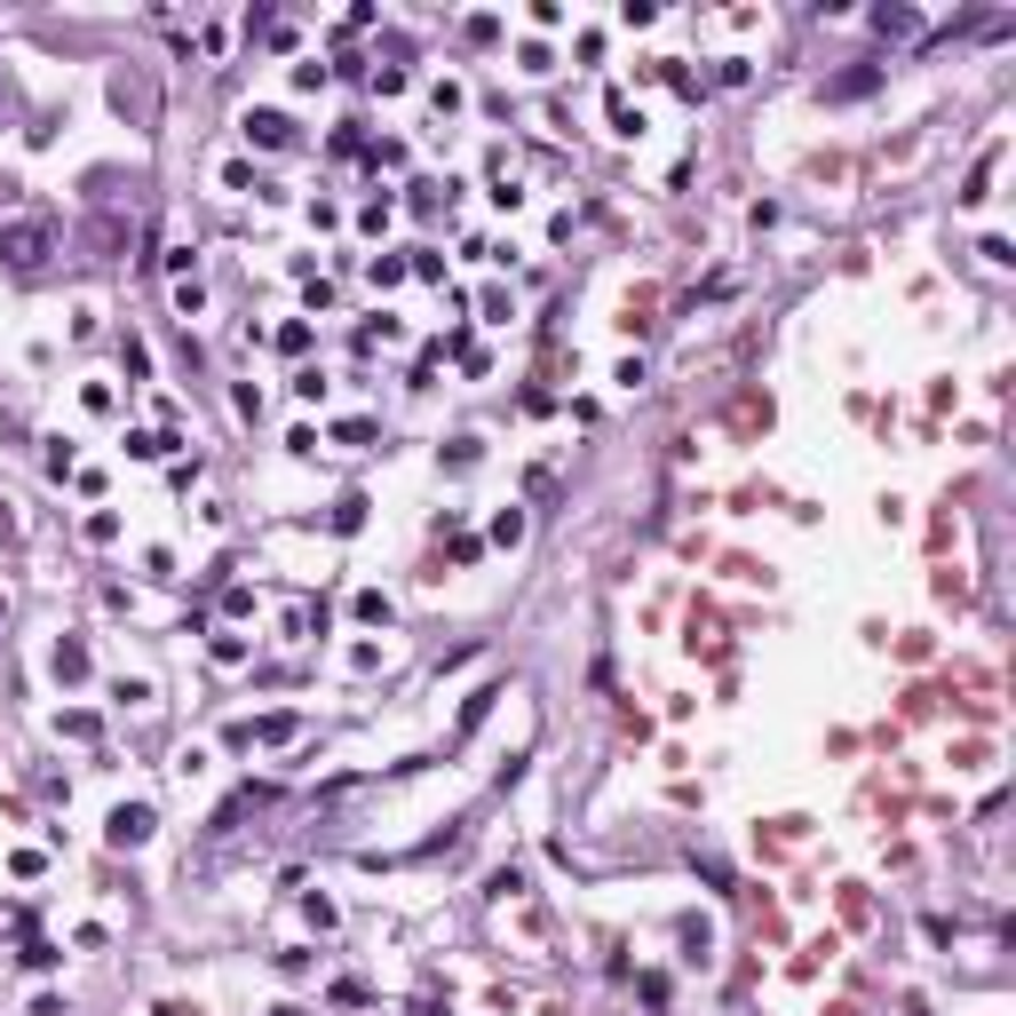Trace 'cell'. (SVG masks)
I'll return each instance as SVG.
<instances>
[{
  "instance_id": "cell-3",
  "label": "cell",
  "mask_w": 1016,
  "mask_h": 1016,
  "mask_svg": "<svg viewBox=\"0 0 1016 1016\" xmlns=\"http://www.w3.org/2000/svg\"><path fill=\"white\" fill-rule=\"evenodd\" d=\"M247 144L286 151V144H294V120H286V112H247Z\"/></svg>"
},
{
  "instance_id": "cell-2",
  "label": "cell",
  "mask_w": 1016,
  "mask_h": 1016,
  "mask_svg": "<svg viewBox=\"0 0 1016 1016\" xmlns=\"http://www.w3.org/2000/svg\"><path fill=\"white\" fill-rule=\"evenodd\" d=\"M151 826H159V819H151V802H120V810H112V842H120V850L151 842Z\"/></svg>"
},
{
  "instance_id": "cell-1",
  "label": "cell",
  "mask_w": 1016,
  "mask_h": 1016,
  "mask_svg": "<svg viewBox=\"0 0 1016 1016\" xmlns=\"http://www.w3.org/2000/svg\"><path fill=\"white\" fill-rule=\"evenodd\" d=\"M48 255H56V223L48 215H24V223L0 230V262H9V270H41Z\"/></svg>"
},
{
  "instance_id": "cell-5",
  "label": "cell",
  "mask_w": 1016,
  "mask_h": 1016,
  "mask_svg": "<svg viewBox=\"0 0 1016 1016\" xmlns=\"http://www.w3.org/2000/svg\"><path fill=\"white\" fill-rule=\"evenodd\" d=\"M56 675H64V684H80V675H88V643H80V635L56 643Z\"/></svg>"
},
{
  "instance_id": "cell-6",
  "label": "cell",
  "mask_w": 1016,
  "mask_h": 1016,
  "mask_svg": "<svg viewBox=\"0 0 1016 1016\" xmlns=\"http://www.w3.org/2000/svg\"><path fill=\"white\" fill-rule=\"evenodd\" d=\"M873 80H882V72H873V64H858V72H842V80H826V95H834V104H850V95H866Z\"/></svg>"
},
{
  "instance_id": "cell-4",
  "label": "cell",
  "mask_w": 1016,
  "mask_h": 1016,
  "mask_svg": "<svg viewBox=\"0 0 1016 1016\" xmlns=\"http://www.w3.org/2000/svg\"><path fill=\"white\" fill-rule=\"evenodd\" d=\"M88 247H95V255H120V247H127V215H112V207H104V215L88 223Z\"/></svg>"
},
{
  "instance_id": "cell-7",
  "label": "cell",
  "mask_w": 1016,
  "mask_h": 1016,
  "mask_svg": "<svg viewBox=\"0 0 1016 1016\" xmlns=\"http://www.w3.org/2000/svg\"><path fill=\"white\" fill-rule=\"evenodd\" d=\"M167 445H176V437H159V429H135V437H127V453H135V461H159Z\"/></svg>"
},
{
  "instance_id": "cell-8",
  "label": "cell",
  "mask_w": 1016,
  "mask_h": 1016,
  "mask_svg": "<svg viewBox=\"0 0 1016 1016\" xmlns=\"http://www.w3.org/2000/svg\"><path fill=\"white\" fill-rule=\"evenodd\" d=\"M873 24H882L890 41H898V32H913V9H873Z\"/></svg>"
},
{
  "instance_id": "cell-9",
  "label": "cell",
  "mask_w": 1016,
  "mask_h": 1016,
  "mask_svg": "<svg viewBox=\"0 0 1016 1016\" xmlns=\"http://www.w3.org/2000/svg\"><path fill=\"white\" fill-rule=\"evenodd\" d=\"M0 112H9V80H0Z\"/></svg>"
}]
</instances>
